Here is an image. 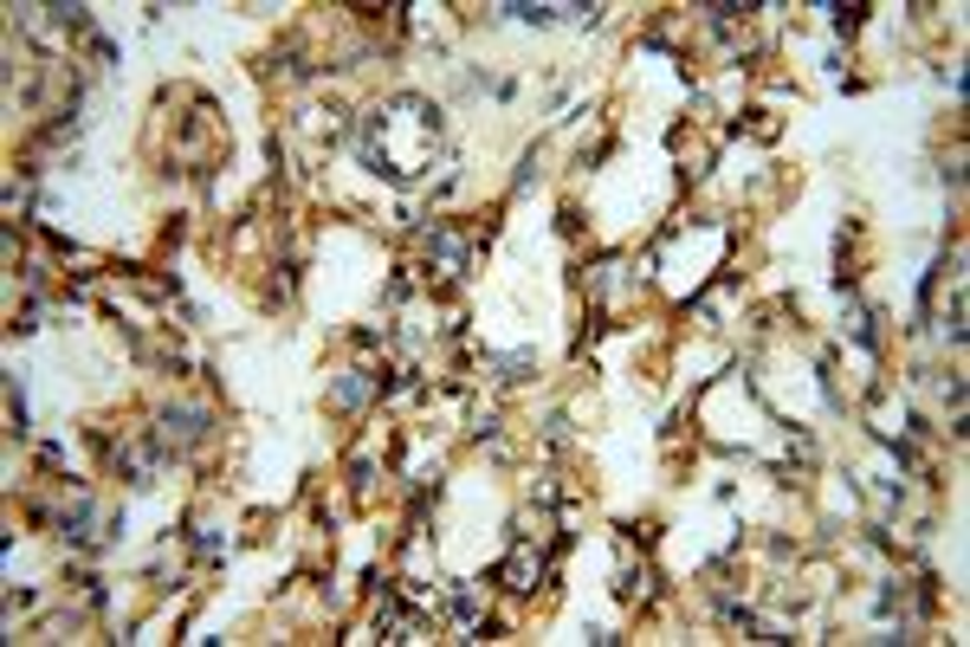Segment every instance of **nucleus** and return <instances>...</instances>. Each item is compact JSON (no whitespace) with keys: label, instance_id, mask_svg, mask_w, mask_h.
<instances>
[{"label":"nucleus","instance_id":"1","mask_svg":"<svg viewBox=\"0 0 970 647\" xmlns=\"http://www.w3.org/2000/svg\"><path fill=\"white\" fill-rule=\"evenodd\" d=\"M208 434V415H195V408H162V447H195Z\"/></svg>","mask_w":970,"mask_h":647}]
</instances>
